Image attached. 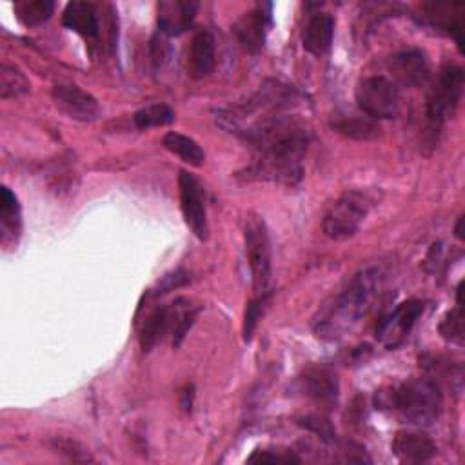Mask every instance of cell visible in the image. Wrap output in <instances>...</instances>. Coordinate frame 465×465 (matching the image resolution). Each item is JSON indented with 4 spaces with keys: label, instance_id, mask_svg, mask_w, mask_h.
Returning <instances> with one entry per match:
<instances>
[{
    "label": "cell",
    "instance_id": "cell-32",
    "mask_svg": "<svg viewBox=\"0 0 465 465\" xmlns=\"http://www.w3.org/2000/svg\"><path fill=\"white\" fill-rule=\"evenodd\" d=\"M463 216H460L458 218V222H456V227H454V232H456V238H460V240H463Z\"/></svg>",
    "mask_w": 465,
    "mask_h": 465
},
{
    "label": "cell",
    "instance_id": "cell-21",
    "mask_svg": "<svg viewBox=\"0 0 465 465\" xmlns=\"http://www.w3.org/2000/svg\"><path fill=\"white\" fill-rule=\"evenodd\" d=\"M162 145L169 153L176 154L178 158H182L183 162H187L194 167H200L205 162V153L200 147V143L182 133H167L162 140Z\"/></svg>",
    "mask_w": 465,
    "mask_h": 465
},
{
    "label": "cell",
    "instance_id": "cell-29",
    "mask_svg": "<svg viewBox=\"0 0 465 465\" xmlns=\"http://www.w3.org/2000/svg\"><path fill=\"white\" fill-rule=\"evenodd\" d=\"M78 445L71 440H56L54 443V449H58V452H65L73 461H91L93 458L87 454V450L80 449V450H74Z\"/></svg>",
    "mask_w": 465,
    "mask_h": 465
},
{
    "label": "cell",
    "instance_id": "cell-11",
    "mask_svg": "<svg viewBox=\"0 0 465 465\" xmlns=\"http://www.w3.org/2000/svg\"><path fill=\"white\" fill-rule=\"evenodd\" d=\"M389 71L392 73V82L398 85L418 87L423 85L430 76L429 60L420 49H403L389 58Z\"/></svg>",
    "mask_w": 465,
    "mask_h": 465
},
{
    "label": "cell",
    "instance_id": "cell-15",
    "mask_svg": "<svg viewBox=\"0 0 465 465\" xmlns=\"http://www.w3.org/2000/svg\"><path fill=\"white\" fill-rule=\"evenodd\" d=\"M436 450L438 449L434 441L423 432L400 430L392 440V452L398 460L407 463L429 461L436 454Z\"/></svg>",
    "mask_w": 465,
    "mask_h": 465
},
{
    "label": "cell",
    "instance_id": "cell-20",
    "mask_svg": "<svg viewBox=\"0 0 465 465\" xmlns=\"http://www.w3.org/2000/svg\"><path fill=\"white\" fill-rule=\"evenodd\" d=\"M20 205L9 187L0 189V232L2 243L16 240L20 232Z\"/></svg>",
    "mask_w": 465,
    "mask_h": 465
},
{
    "label": "cell",
    "instance_id": "cell-26",
    "mask_svg": "<svg viewBox=\"0 0 465 465\" xmlns=\"http://www.w3.org/2000/svg\"><path fill=\"white\" fill-rule=\"evenodd\" d=\"M271 300V291L269 292H262L258 294L245 309V316H243V340L249 341L256 325H258V320L262 318L267 303Z\"/></svg>",
    "mask_w": 465,
    "mask_h": 465
},
{
    "label": "cell",
    "instance_id": "cell-25",
    "mask_svg": "<svg viewBox=\"0 0 465 465\" xmlns=\"http://www.w3.org/2000/svg\"><path fill=\"white\" fill-rule=\"evenodd\" d=\"M440 334L443 340L456 343V345H463V311H461V303H458L454 309H450L441 323H440Z\"/></svg>",
    "mask_w": 465,
    "mask_h": 465
},
{
    "label": "cell",
    "instance_id": "cell-12",
    "mask_svg": "<svg viewBox=\"0 0 465 465\" xmlns=\"http://www.w3.org/2000/svg\"><path fill=\"white\" fill-rule=\"evenodd\" d=\"M196 11L198 2L193 0H162L156 5L158 27L167 36H178L191 27Z\"/></svg>",
    "mask_w": 465,
    "mask_h": 465
},
{
    "label": "cell",
    "instance_id": "cell-17",
    "mask_svg": "<svg viewBox=\"0 0 465 465\" xmlns=\"http://www.w3.org/2000/svg\"><path fill=\"white\" fill-rule=\"evenodd\" d=\"M334 35V18L329 13H314L309 16L302 31V45L307 53L322 56L329 51Z\"/></svg>",
    "mask_w": 465,
    "mask_h": 465
},
{
    "label": "cell",
    "instance_id": "cell-24",
    "mask_svg": "<svg viewBox=\"0 0 465 465\" xmlns=\"http://www.w3.org/2000/svg\"><path fill=\"white\" fill-rule=\"evenodd\" d=\"M136 127L149 129V127H160L174 122V111L165 104H151L142 109H138L133 116Z\"/></svg>",
    "mask_w": 465,
    "mask_h": 465
},
{
    "label": "cell",
    "instance_id": "cell-8",
    "mask_svg": "<svg viewBox=\"0 0 465 465\" xmlns=\"http://www.w3.org/2000/svg\"><path fill=\"white\" fill-rule=\"evenodd\" d=\"M178 187H180V209L183 214V222L198 240L205 242L209 238V223H207V213L203 205L200 182L191 173L180 171Z\"/></svg>",
    "mask_w": 465,
    "mask_h": 465
},
{
    "label": "cell",
    "instance_id": "cell-10",
    "mask_svg": "<svg viewBox=\"0 0 465 465\" xmlns=\"http://www.w3.org/2000/svg\"><path fill=\"white\" fill-rule=\"evenodd\" d=\"M51 96L56 109L67 118L78 122H93L100 113L98 100L74 84H56L51 89Z\"/></svg>",
    "mask_w": 465,
    "mask_h": 465
},
{
    "label": "cell",
    "instance_id": "cell-28",
    "mask_svg": "<svg viewBox=\"0 0 465 465\" xmlns=\"http://www.w3.org/2000/svg\"><path fill=\"white\" fill-rule=\"evenodd\" d=\"M251 463H300V458L292 452H271V450H254L249 460Z\"/></svg>",
    "mask_w": 465,
    "mask_h": 465
},
{
    "label": "cell",
    "instance_id": "cell-14",
    "mask_svg": "<svg viewBox=\"0 0 465 465\" xmlns=\"http://www.w3.org/2000/svg\"><path fill=\"white\" fill-rule=\"evenodd\" d=\"M269 22H271V5L269 4L256 5L254 9L243 13V16L236 22L234 31H236L242 45L247 51L256 53L258 49H262Z\"/></svg>",
    "mask_w": 465,
    "mask_h": 465
},
{
    "label": "cell",
    "instance_id": "cell-19",
    "mask_svg": "<svg viewBox=\"0 0 465 465\" xmlns=\"http://www.w3.org/2000/svg\"><path fill=\"white\" fill-rule=\"evenodd\" d=\"M332 129L352 140H374L380 134L376 120L367 114H336L331 122Z\"/></svg>",
    "mask_w": 465,
    "mask_h": 465
},
{
    "label": "cell",
    "instance_id": "cell-31",
    "mask_svg": "<svg viewBox=\"0 0 465 465\" xmlns=\"http://www.w3.org/2000/svg\"><path fill=\"white\" fill-rule=\"evenodd\" d=\"M167 42H163L162 38H158V36H154L153 38V42H151V51H153V60H154V64L156 65H162L163 64V60H165V56H167V45H165Z\"/></svg>",
    "mask_w": 465,
    "mask_h": 465
},
{
    "label": "cell",
    "instance_id": "cell-7",
    "mask_svg": "<svg viewBox=\"0 0 465 465\" xmlns=\"http://www.w3.org/2000/svg\"><path fill=\"white\" fill-rule=\"evenodd\" d=\"M356 104L372 120L394 118L400 109L398 85L385 76H367L358 82Z\"/></svg>",
    "mask_w": 465,
    "mask_h": 465
},
{
    "label": "cell",
    "instance_id": "cell-22",
    "mask_svg": "<svg viewBox=\"0 0 465 465\" xmlns=\"http://www.w3.org/2000/svg\"><path fill=\"white\" fill-rule=\"evenodd\" d=\"M53 11H54V4L51 0H24L15 4L16 18L29 27L47 22Z\"/></svg>",
    "mask_w": 465,
    "mask_h": 465
},
{
    "label": "cell",
    "instance_id": "cell-9",
    "mask_svg": "<svg viewBox=\"0 0 465 465\" xmlns=\"http://www.w3.org/2000/svg\"><path fill=\"white\" fill-rule=\"evenodd\" d=\"M423 312V303L420 300H407L391 311L376 327V338L387 347L394 349L405 341L411 329Z\"/></svg>",
    "mask_w": 465,
    "mask_h": 465
},
{
    "label": "cell",
    "instance_id": "cell-16",
    "mask_svg": "<svg viewBox=\"0 0 465 465\" xmlns=\"http://www.w3.org/2000/svg\"><path fill=\"white\" fill-rule=\"evenodd\" d=\"M216 65V51L214 38L207 29H200L194 33L189 53H187V71L193 78L200 80L209 76Z\"/></svg>",
    "mask_w": 465,
    "mask_h": 465
},
{
    "label": "cell",
    "instance_id": "cell-2",
    "mask_svg": "<svg viewBox=\"0 0 465 465\" xmlns=\"http://www.w3.org/2000/svg\"><path fill=\"white\" fill-rule=\"evenodd\" d=\"M392 405L407 421L430 425L441 414V389L432 378H411L394 389Z\"/></svg>",
    "mask_w": 465,
    "mask_h": 465
},
{
    "label": "cell",
    "instance_id": "cell-1",
    "mask_svg": "<svg viewBox=\"0 0 465 465\" xmlns=\"http://www.w3.org/2000/svg\"><path fill=\"white\" fill-rule=\"evenodd\" d=\"M381 271L367 267L358 271L347 285L318 314L314 331L323 340H340L351 332L372 309L381 289Z\"/></svg>",
    "mask_w": 465,
    "mask_h": 465
},
{
    "label": "cell",
    "instance_id": "cell-4",
    "mask_svg": "<svg viewBox=\"0 0 465 465\" xmlns=\"http://www.w3.org/2000/svg\"><path fill=\"white\" fill-rule=\"evenodd\" d=\"M372 205L374 198L367 191H345L323 214V232L332 240H347L354 236Z\"/></svg>",
    "mask_w": 465,
    "mask_h": 465
},
{
    "label": "cell",
    "instance_id": "cell-18",
    "mask_svg": "<svg viewBox=\"0 0 465 465\" xmlns=\"http://www.w3.org/2000/svg\"><path fill=\"white\" fill-rule=\"evenodd\" d=\"M62 22L67 29L85 38H96L100 33L96 9L89 2H69L64 9Z\"/></svg>",
    "mask_w": 465,
    "mask_h": 465
},
{
    "label": "cell",
    "instance_id": "cell-6",
    "mask_svg": "<svg viewBox=\"0 0 465 465\" xmlns=\"http://www.w3.org/2000/svg\"><path fill=\"white\" fill-rule=\"evenodd\" d=\"M243 238H245L247 262L252 274V287L258 294L269 292L272 263H271V242H269V234L263 220L251 216L245 222Z\"/></svg>",
    "mask_w": 465,
    "mask_h": 465
},
{
    "label": "cell",
    "instance_id": "cell-27",
    "mask_svg": "<svg viewBox=\"0 0 465 465\" xmlns=\"http://www.w3.org/2000/svg\"><path fill=\"white\" fill-rule=\"evenodd\" d=\"M300 425L316 432L320 438L323 440H332L334 438V429L332 425L329 423L327 418H322L318 414H311V416H305L300 420Z\"/></svg>",
    "mask_w": 465,
    "mask_h": 465
},
{
    "label": "cell",
    "instance_id": "cell-5",
    "mask_svg": "<svg viewBox=\"0 0 465 465\" xmlns=\"http://www.w3.org/2000/svg\"><path fill=\"white\" fill-rule=\"evenodd\" d=\"M463 93V69L456 64H445L427 91L425 113L432 125H441L454 114Z\"/></svg>",
    "mask_w": 465,
    "mask_h": 465
},
{
    "label": "cell",
    "instance_id": "cell-30",
    "mask_svg": "<svg viewBox=\"0 0 465 465\" xmlns=\"http://www.w3.org/2000/svg\"><path fill=\"white\" fill-rule=\"evenodd\" d=\"M185 280H187V278H185V272L176 271L174 274H167V276L162 280V283H160V287H158V289H162L160 292H167V291H171L173 287L182 285ZM160 292H158V294H160Z\"/></svg>",
    "mask_w": 465,
    "mask_h": 465
},
{
    "label": "cell",
    "instance_id": "cell-13",
    "mask_svg": "<svg viewBox=\"0 0 465 465\" xmlns=\"http://www.w3.org/2000/svg\"><path fill=\"white\" fill-rule=\"evenodd\" d=\"M300 383L305 396L322 407H331L338 398V378L327 367H307L300 378Z\"/></svg>",
    "mask_w": 465,
    "mask_h": 465
},
{
    "label": "cell",
    "instance_id": "cell-23",
    "mask_svg": "<svg viewBox=\"0 0 465 465\" xmlns=\"http://www.w3.org/2000/svg\"><path fill=\"white\" fill-rule=\"evenodd\" d=\"M29 80L27 76L16 67L7 62L0 65V98L9 100V98H18L25 93H29Z\"/></svg>",
    "mask_w": 465,
    "mask_h": 465
},
{
    "label": "cell",
    "instance_id": "cell-3",
    "mask_svg": "<svg viewBox=\"0 0 465 465\" xmlns=\"http://www.w3.org/2000/svg\"><path fill=\"white\" fill-rule=\"evenodd\" d=\"M198 314V307H194L189 300L178 298L169 305H162L154 309L145 320L140 332V345L143 352H149L163 336L171 334L173 345L178 347L194 323Z\"/></svg>",
    "mask_w": 465,
    "mask_h": 465
}]
</instances>
